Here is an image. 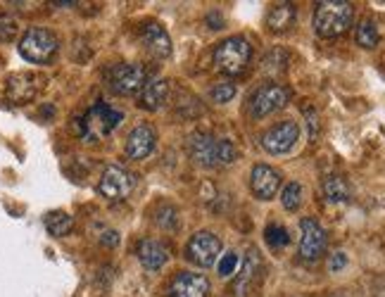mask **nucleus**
<instances>
[{"mask_svg": "<svg viewBox=\"0 0 385 297\" xmlns=\"http://www.w3.org/2000/svg\"><path fill=\"white\" fill-rule=\"evenodd\" d=\"M236 267H238V254L236 252L221 254V259H219V276L228 278V276L236 274Z\"/></svg>", "mask_w": 385, "mask_h": 297, "instance_id": "nucleus-29", "label": "nucleus"}, {"mask_svg": "<svg viewBox=\"0 0 385 297\" xmlns=\"http://www.w3.org/2000/svg\"><path fill=\"white\" fill-rule=\"evenodd\" d=\"M143 45H145V50H148L153 57H157V60H166V57H171L169 34H166V31L155 22H150L143 27Z\"/></svg>", "mask_w": 385, "mask_h": 297, "instance_id": "nucleus-16", "label": "nucleus"}, {"mask_svg": "<svg viewBox=\"0 0 385 297\" xmlns=\"http://www.w3.org/2000/svg\"><path fill=\"white\" fill-rule=\"evenodd\" d=\"M264 238H267V243L272 245L274 250H280V248H285V245L290 243L288 231H285L283 226H278V223H272V226H267V231H264Z\"/></svg>", "mask_w": 385, "mask_h": 297, "instance_id": "nucleus-26", "label": "nucleus"}, {"mask_svg": "<svg viewBox=\"0 0 385 297\" xmlns=\"http://www.w3.org/2000/svg\"><path fill=\"white\" fill-rule=\"evenodd\" d=\"M295 22V8L290 3H278L269 10L267 14V27L274 31V34H283L293 27Z\"/></svg>", "mask_w": 385, "mask_h": 297, "instance_id": "nucleus-20", "label": "nucleus"}, {"mask_svg": "<svg viewBox=\"0 0 385 297\" xmlns=\"http://www.w3.org/2000/svg\"><path fill=\"white\" fill-rule=\"evenodd\" d=\"M124 114L119 109H114L110 105H96L86 112V117L81 119V135L91 143L105 138L107 133H112L114 129L122 124Z\"/></svg>", "mask_w": 385, "mask_h": 297, "instance_id": "nucleus-5", "label": "nucleus"}, {"mask_svg": "<svg viewBox=\"0 0 385 297\" xmlns=\"http://www.w3.org/2000/svg\"><path fill=\"white\" fill-rule=\"evenodd\" d=\"M150 79V72L143 65H117L110 72V88L117 96H136L138 91H143L145 83Z\"/></svg>", "mask_w": 385, "mask_h": 297, "instance_id": "nucleus-8", "label": "nucleus"}, {"mask_svg": "<svg viewBox=\"0 0 385 297\" xmlns=\"http://www.w3.org/2000/svg\"><path fill=\"white\" fill-rule=\"evenodd\" d=\"M280 205L288 212H295L302 205V186H300L298 181H293V184H288L283 188V192H280Z\"/></svg>", "mask_w": 385, "mask_h": 297, "instance_id": "nucleus-24", "label": "nucleus"}, {"mask_svg": "<svg viewBox=\"0 0 385 297\" xmlns=\"http://www.w3.org/2000/svg\"><path fill=\"white\" fill-rule=\"evenodd\" d=\"M17 36V19L10 14H0V41H12Z\"/></svg>", "mask_w": 385, "mask_h": 297, "instance_id": "nucleus-28", "label": "nucleus"}, {"mask_svg": "<svg viewBox=\"0 0 385 297\" xmlns=\"http://www.w3.org/2000/svg\"><path fill=\"white\" fill-rule=\"evenodd\" d=\"M290 100V91L280 83H267L259 91H254V96L250 98V114L254 119L269 117V114L278 112L288 105Z\"/></svg>", "mask_w": 385, "mask_h": 297, "instance_id": "nucleus-7", "label": "nucleus"}, {"mask_svg": "<svg viewBox=\"0 0 385 297\" xmlns=\"http://www.w3.org/2000/svg\"><path fill=\"white\" fill-rule=\"evenodd\" d=\"M45 228H48L50 236L65 238L67 233L74 228V219L67 214V212H50V214L45 217Z\"/></svg>", "mask_w": 385, "mask_h": 297, "instance_id": "nucleus-22", "label": "nucleus"}, {"mask_svg": "<svg viewBox=\"0 0 385 297\" xmlns=\"http://www.w3.org/2000/svg\"><path fill=\"white\" fill-rule=\"evenodd\" d=\"M300 231H302V238H300V257L307 259V262H316V259L324 257L326 231L321 228V223L311 217H305L300 221Z\"/></svg>", "mask_w": 385, "mask_h": 297, "instance_id": "nucleus-11", "label": "nucleus"}, {"mask_svg": "<svg viewBox=\"0 0 385 297\" xmlns=\"http://www.w3.org/2000/svg\"><path fill=\"white\" fill-rule=\"evenodd\" d=\"M171 297H210V280L205 274L179 271L169 283Z\"/></svg>", "mask_w": 385, "mask_h": 297, "instance_id": "nucleus-12", "label": "nucleus"}, {"mask_svg": "<svg viewBox=\"0 0 385 297\" xmlns=\"http://www.w3.org/2000/svg\"><path fill=\"white\" fill-rule=\"evenodd\" d=\"M207 22L212 24L210 29H221L223 19H221V14H219V12H210V17H207Z\"/></svg>", "mask_w": 385, "mask_h": 297, "instance_id": "nucleus-31", "label": "nucleus"}, {"mask_svg": "<svg viewBox=\"0 0 385 297\" xmlns=\"http://www.w3.org/2000/svg\"><path fill=\"white\" fill-rule=\"evenodd\" d=\"M60 41L48 29H29L19 41V55L31 65H48L57 55Z\"/></svg>", "mask_w": 385, "mask_h": 297, "instance_id": "nucleus-4", "label": "nucleus"}, {"mask_svg": "<svg viewBox=\"0 0 385 297\" xmlns=\"http://www.w3.org/2000/svg\"><path fill=\"white\" fill-rule=\"evenodd\" d=\"M250 60H252V45L243 36H231L214 48V65L226 76L243 74L248 69Z\"/></svg>", "mask_w": 385, "mask_h": 297, "instance_id": "nucleus-3", "label": "nucleus"}, {"mask_svg": "<svg viewBox=\"0 0 385 297\" xmlns=\"http://www.w3.org/2000/svg\"><path fill=\"white\" fill-rule=\"evenodd\" d=\"M102 243L110 245V248H112V245H117V243H119V236H117V233H114V231H110V233H105V236H102Z\"/></svg>", "mask_w": 385, "mask_h": 297, "instance_id": "nucleus-32", "label": "nucleus"}, {"mask_svg": "<svg viewBox=\"0 0 385 297\" xmlns=\"http://www.w3.org/2000/svg\"><path fill=\"white\" fill-rule=\"evenodd\" d=\"M285 65H288V53L280 48H274L272 53L264 57L262 69L267 72V74H280V72L285 69Z\"/></svg>", "mask_w": 385, "mask_h": 297, "instance_id": "nucleus-25", "label": "nucleus"}, {"mask_svg": "<svg viewBox=\"0 0 385 297\" xmlns=\"http://www.w3.org/2000/svg\"><path fill=\"white\" fill-rule=\"evenodd\" d=\"M355 22V8L345 0H324L314 10V31L321 38H338Z\"/></svg>", "mask_w": 385, "mask_h": 297, "instance_id": "nucleus-2", "label": "nucleus"}, {"mask_svg": "<svg viewBox=\"0 0 385 297\" xmlns=\"http://www.w3.org/2000/svg\"><path fill=\"white\" fill-rule=\"evenodd\" d=\"M138 259L148 271H160L169 262V245L160 241H143L138 245Z\"/></svg>", "mask_w": 385, "mask_h": 297, "instance_id": "nucleus-17", "label": "nucleus"}, {"mask_svg": "<svg viewBox=\"0 0 385 297\" xmlns=\"http://www.w3.org/2000/svg\"><path fill=\"white\" fill-rule=\"evenodd\" d=\"M186 257H188L190 262L200 269L214 267L217 259L221 257V241L212 231H197L195 236L188 241Z\"/></svg>", "mask_w": 385, "mask_h": 297, "instance_id": "nucleus-9", "label": "nucleus"}, {"mask_svg": "<svg viewBox=\"0 0 385 297\" xmlns=\"http://www.w3.org/2000/svg\"><path fill=\"white\" fill-rule=\"evenodd\" d=\"M34 81H41L38 76L36 74H14V76H10V81H8V96L12 98L14 102H29L31 98L38 93V83H34Z\"/></svg>", "mask_w": 385, "mask_h": 297, "instance_id": "nucleus-19", "label": "nucleus"}, {"mask_svg": "<svg viewBox=\"0 0 385 297\" xmlns=\"http://www.w3.org/2000/svg\"><path fill=\"white\" fill-rule=\"evenodd\" d=\"M233 96H236V86H233V83H226V81L217 83V86L210 91L212 102H217V105H223V102L233 100Z\"/></svg>", "mask_w": 385, "mask_h": 297, "instance_id": "nucleus-27", "label": "nucleus"}, {"mask_svg": "<svg viewBox=\"0 0 385 297\" xmlns=\"http://www.w3.org/2000/svg\"><path fill=\"white\" fill-rule=\"evenodd\" d=\"M250 188L259 200H272L280 188V174L269 164H254L250 174Z\"/></svg>", "mask_w": 385, "mask_h": 297, "instance_id": "nucleus-14", "label": "nucleus"}, {"mask_svg": "<svg viewBox=\"0 0 385 297\" xmlns=\"http://www.w3.org/2000/svg\"><path fill=\"white\" fill-rule=\"evenodd\" d=\"M345 264H347V254L345 252H336L331 257V262H329V271H331V274H336V271H340Z\"/></svg>", "mask_w": 385, "mask_h": 297, "instance_id": "nucleus-30", "label": "nucleus"}, {"mask_svg": "<svg viewBox=\"0 0 385 297\" xmlns=\"http://www.w3.org/2000/svg\"><path fill=\"white\" fill-rule=\"evenodd\" d=\"M378 38H381V36H378V27L371 19H364L357 27V43L362 45V48H376Z\"/></svg>", "mask_w": 385, "mask_h": 297, "instance_id": "nucleus-23", "label": "nucleus"}, {"mask_svg": "<svg viewBox=\"0 0 385 297\" xmlns=\"http://www.w3.org/2000/svg\"><path fill=\"white\" fill-rule=\"evenodd\" d=\"M166 100H169V81H166V79H155V81L145 83V88L140 91L138 105L143 109L155 112V109L164 107Z\"/></svg>", "mask_w": 385, "mask_h": 297, "instance_id": "nucleus-18", "label": "nucleus"}, {"mask_svg": "<svg viewBox=\"0 0 385 297\" xmlns=\"http://www.w3.org/2000/svg\"><path fill=\"white\" fill-rule=\"evenodd\" d=\"M262 278V257L254 248L248 250L245 259H243V269L238 274L236 283H233V293L236 297H248L254 290V285Z\"/></svg>", "mask_w": 385, "mask_h": 297, "instance_id": "nucleus-13", "label": "nucleus"}, {"mask_svg": "<svg viewBox=\"0 0 385 297\" xmlns=\"http://www.w3.org/2000/svg\"><path fill=\"white\" fill-rule=\"evenodd\" d=\"M188 153L200 166H228L238 160V150L231 140L217 138L212 133H192L188 140Z\"/></svg>", "mask_w": 385, "mask_h": 297, "instance_id": "nucleus-1", "label": "nucleus"}, {"mask_svg": "<svg viewBox=\"0 0 385 297\" xmlns=\"http://www.w3.org/2000/svg\"><path fill=\"white\" fill-rule=\"evenodd\" d=\"M133 188H136V176H133L131 171L124 169V166H117V164L107 166L100 176V184H98V192L112 202L126 200V197L133 192Z\"/></svg>", "mask_w": 385, "mask_h": 297, "instance_id": "nucleus-6", "label": "nucleus"}, {"mask_svg": "<svg viewBox=\"0 0 385 297\" xmlns=\"http://www.w3.org/2000/svg\"><path fill=\"white\" fill-rule=\"evenodd\" d=\"M298 138H300L298 122L285 119V122L276 124V126H272L262 135V148L267 150L269 155H285L293 150V145L298 143Z\"/></svg>", "mask_w": 385, "mask_h": 297, "instance_id": "nucleus-10", "label": "nucleus"}, {"mask_svg": "<svg viewBox=\"0 0 385 297\" xmlns=\"http://www.w3.org/2000/svg\"><path fill=\"white\" fill-rule=\"evenodd\" d=\"M321 190H324L326 200L333 202V205H340V202H347L350 200V186H347V181L342 179V176H326L324 184H321Z\"/></svg>", "mask_w": 385, "mask_h": 297, "instance_id": "nucleus-21", "label": "nucleus"}, {"mask_svg": "<svg viewBox=\"0 0 385 297\" xmlns=\"http://www.w3.org/2000/svg\"><path fill=\"white\" fill-rule=\"evenodd\" d=\"M155 143H157V131L150 124H138L126 138V157L140 162L153 153Z\"/></svg>", "mask_w": 385, "mask_h": 297, "instance_id": "nucleus-15", "label": "nucleus"}]
</instances>
